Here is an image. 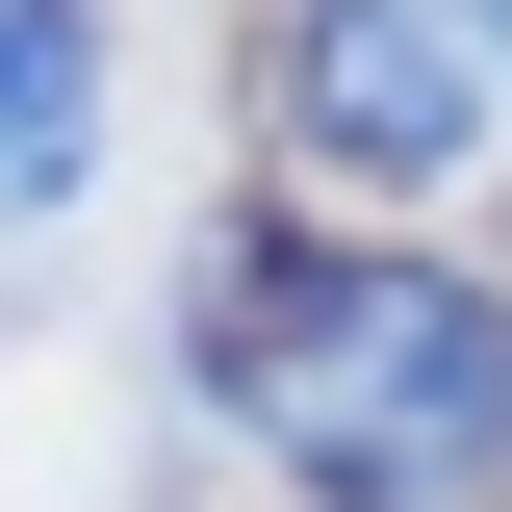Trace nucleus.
I'll list each match as a JSON object with an SVG mask.
<instances>
[{
	"label": "nucleus",
	"instance_id": "nucleus-2",
	"mask_svg": "<svg viewBox=\"0 0 512 512\" xmlns=\"http://www.w3.org/2000/svg\"><path fill=\"white\" fill-rule=\"evenodd\" d=\"M256 103H282V154H333V180H461L512 77H487L461 0H282V26H256Z\"/></svg>",
	"mask_w": 512,
	"mask_h": 512
},
{
	"label": "nucleus",
	"instance_id": "nucleus-3",
	"mask_svg": "<svg viewBox=\"0 0 512 512\" xmlns=\"http://www.w3.org/2000/svg\"><path fill=\"white\" fill-rule=\"evenodd\" d=\"M103 154V0H0V231H52Z\"/></svg>",
	"mask_w": 512,
	"mask_h": 512
},
{
	"label": "nucleus",
	"instance_id": "nucleus-4",
	"mask_svg": "<svg viewBox=\"0 0 512 512\" xmlns=\"http://www.w3.org/2000/svg\"><path fill=\"white\" fill-rule=\"evenodd\" d=\"M461 26H487V77H512V0H461Z\"/></svg>",
	"mask_w": 512,
	"mask_h": 512
},
{
	"label": "nucleus",
	"instance_id": "nucleus-1",
	"mask_svg": "<svg viewBox=\"0 0 512 512\" xmlns=\"http://www.w3.org/2000/svg\"><path fill=\"white\" fill-rule=\"evenodd\" d=\"M205 359L333 512H487L512 487V308L461 256H231Z\"/></svg>",
	"mask_w": 512,
	"mask_h": 512
}]
</instances>
